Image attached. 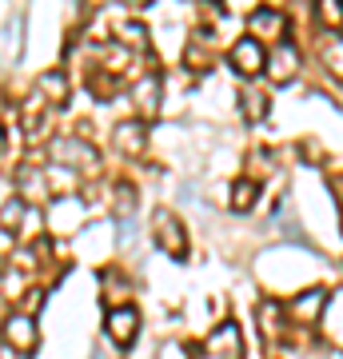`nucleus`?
<instances>
[{"label": "nucleus", "instance_id": "9", "mask_svg": "<svg viewBox=\"0 0 343 359\" xmlns=\"http://www.w3.org/2000/svg\"><path fill=\"white\" fill-rule=\"evenodd\" d=\"M136 104H140V116L160 112V76H144L136 84Z\"/></svg>", "mask_w": 343, "mask_h": 359}, {"label": "nucleus", "instance_id": "16", "mask_svg": "<svg viewBox=\"0 0 343 359\" xmlns=\"http://www.w3.org/2000/svg\"><path fill=\"white\" fill-rule=\"evenodd\" d=\"M264 112H267V100L260 92H248V96H243V116H248V120H260Z\"/></svg>", "mask_w": 343, "mask_h": 359}, {"label": "nucleus", "instance_id": "4", "mask_svg": "<svg viewBox=\"0 0 343 359\" xmlns=\"http://www.w3.org/2000/svg\"><path fill=\"white\" fill-rule=\"evenodd\" d=\"M156 240H160V248L164 252H172V256H184L188 252V236H184V228H180L176 216H168V212H156Z\"/></svg>", "mask_w": 343, "mask_h": 359}, {"label": "nucleus", "instance_id": "2", "mask_svg": "<svg viewBox=\"0 0 343 359\" xmlns=\"http://www.w3.org/2000/svg\"><path fill=\"white\" fill-rule=\"evenodd\" d=\"M231 68L240 72V76H255V72H264V44L252 36H243L231 44Z\"/></svg>", "mask_w": 343, "mask_h": 359}, {"label": "nucleus", "instance_id": "10", "mask_svg": "<svg viewBox=\"0 0 343 359\" xmlns=\"http://www.w3.org/2000/svg\"><path fill=\"white\" fill-rule=\"evenodd\" d=\"M255 196H260V184H255V180H236V184H231V208H236V212H248V208L255 204Z\"/></svg>", "mask_w": 343, "mask_h": 359}, {"label": "nucleus", "instance_id": "17", "mask_svg": "<svg viewBox=\"0 0 343 359\" xmlns=\"http://www.w3.org/2000/svg\"><path fill=\"white\" fill-rule=\"evenodd\" d=\"M20 216H25V200H13V204H4V212H0V224L13 231L20 224Z\"/></svg>", "mask_w": 343, "mask_h": 359}, {"label": "nucleus", "instance_id": "5", "mask_svg": "<svg viewBox=\"0 0 343 359\" xmlns=\"http://www.w3.org/2000/svg\"><path fill=\"white\" fill-rule=\"evenodd\" d=\"M4 339L16 347V351H32L36 347V339H40V332H36V320H28V316H8V323H4Z\"/></svg>", "mask_w": 343, "mask_h": 359}, {"label": "nucleus", "instance_id": "3", "mask_svg": "<svg viewBox=\"0 0 343 359\" xmlns=\"http://www.w3.org/2000/svg\"><path fill=\"white\" fill-rule=\"evenodd\" d=\"M208 355L216 359H243V339L236 323H220L216 332L208 335Z\"/></svg>", "mask_w": 343, "mask_h": 359}, {"label": "nucleus", "instance_id": "15", "mask_svg": "<svg viewBox=\"0 0 343 359\" xmlns=\"http://www.w3.org/2000/svg\"><path fill=\"white\" fill-rule=\"evenodd\" d=\"M76 216H80V204H72V200H60V204L52 208V228H60L64 219H72V224H76Z\"/></svg>", "mask_w": 343, "mask_h": 359}, {"label": "nucleus", "instance_id": "7", "mask_svg": "<svg viewBox=\"0 0 343 359\" xmlns=\"http://www.w3.org/2000/svg\"><path fill=\"white\" fill-rule=\"evenodd\" d=\"M248 25H252L255 36H267V40L288 32V20H283V13H276V8H260V13H252V16H248Z\"/></svg>", "mask_w": 343, "mask_h": 359}, {"label": "nucleus", "instance_id": "14", "mask_svg": "<svg viewBox=\"0 0 343 359\" xmlns=\"http://www.w3.org/2000/svg\"><path fill=\"white\" fill-rule=\"evenodd\" d=\"M4 52H8V60L20 56V16H13L8 28H4Z\"/></svg>", "mask_w": 343, "mask_h": 359}, {"label": "nucleus", "instance_id": "6", "mask_svg": "<svg viewBox=\"0 0 343 359\" xmlns=\"http://www.w3.org/2000/svg\"><path fill=\"white\" fill-rule=\"evenodd\" d=\"M264 65H267V76L276 80V84H283V80H292V72L300 68V52L283 40L280 48L271 52V56H264Z\"/></svg>", "mask_w": 343, "mask_h": 359}, {"label": "nucleus", "instance_id": "8", "mask_svg": "<svg viewBox=\"0 0 343 359\" xmlns=\"http://www.w3.org/2000/svg\"><path fill=\"white\" fill-rule=\"evenodd\" d=\"M116 148H120V152L124 156H136L144 148V124H136V120H124V124H120V128H116Z\"/></svg>", "mask_w": 343, "mask_h": 359}, {"label": "nucleus", "instance_id": "13", "mask_svg": "<svg viewBox=\"0 0 343 359\" xmlns=\"http://www.w3.org/2000/svg\"><path fill=\"white\" fill-rule=\"evenodd\" d=\"M40 88L48 92L52 100H64L68 96V80H64V72H48V76H40Z\"/></svg>", "mask_w": 343, "mask_h": 359}, {"label": "nucleus", "instance_id": "1", "mask_svg": "<svg viewBox=\"0 0 343 359\" xmlns=\"http://www.w3.org/2000/svg\"><path fill=\"white\" fill-rule=\"evenodd\" d=\"M104 327H108V339H112V344L128 347L132 339H136V332H140V311L136 308H112Z\"/></svg>", "mask_w": 343, "mask_h": 359}, {"label": "nucleus", "instance_id": "11", "mask_svg": "<svg viewBox=\"0 0 343 359\" xmlns=\"http://www.w3.org/2000/svg\"><path fill=\"white\" fill-rule=\"evenodd\" d=\"M323 299H328V292H323V287H311V292H304V299L295 304V316H300V320H316V311L323 308Z\"/></svg>", "mask_w": 343, "mask_h": 359}, {"label": "nucleus", "instance_id": "12", "mask_svg": "<svg viewBox=\"0 0 343 359\" xmlns=\"http://www.w3.org/2000/svg\"><path fill=\"white\" fill-rule=\"evenodd\" d=\"M56 156H68V160H84V164H92V160H96V152H92L88 144H80V140H56Z\"/></svg>", "mask_w": 343, "mask_h": 359}, {"label": "nucleus", "instance_id": "18", "mask_svg": "<svg viewBox=\"0 0 343 359\" xmlns=\"http://www.w3.org/2000/svg\"><path fill=\"white\" fill-rule=\"evenodd\" d=\"M120 32H124V40L132 44V48H140V52L148 48V32H144V25H124Z\"/></svg>", "mask_w": 343, "mask_h": 359}]
</instances>
